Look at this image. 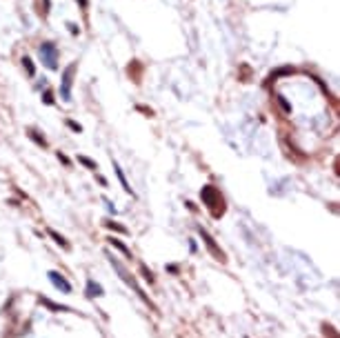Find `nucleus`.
<instances>
[{
  "label": "nucleus",
  "mask_w": 340,
  "mask_h": 338,
  "mask_svg": "<svg viewBox=\"0 0 340 338\" xmlns=\"http://www.w3.org/2000/svg\"><path fill=\"white\" fill-rule=\"evenodd\" d=\"M102 294H105V291H102L100 285L94 283V280H87V296L94 298V296H102Z\"/></svg>",
  "instance_id": "423d86ee"
},
{
  "label": "nucleus",
  "mask_w": 340,
  "mask_h": 338,
  "mask_svg": "<svg viewBox=\"0 0 340 338\" xmlns=\"http://www.w3.org/2000/svg\"><path fill=\"white\" fill-rule=\"evenodd\" d=\"M203 203L211 209V214H214V216H218V214H216V207H218V205L223 207V196H220V192L216 187L207 185V187H203Z\"/></svg>",
  "instance_id": "f257e3e1"
},
{
  "label": "nucleus",
  "mask_w": 340,
  "mask_h": 338,
  "mask_svg": "<svg viewBox=\"0 0 340 338\" xmlns=\"http://www.w3.org/2000/svg\"><path fill=\"white\" fill-rule=\"evenodd\" d=\"M67 125H69V127H71V129H74V131H80V125H76L74 120H69V122H67Z\"/></svg>",
  "instance_id": "2eb2a0df"
},
{
  "label": "nucleus",
  "mask_w": 340,
  "mask_h": 338,
  "mask_svg": "<svg viewBox=\"0 0 340 338\" xmlns=\"http://www.w3.org/2000/svg\"><path fill=\"white\" fill-rule=\"evenodd\" d=\"M49 236H51V238H54V240H56V243H58V245H60V247H65V249H67V247H69V245H67V240H65L63 236H60V234H56V232H54V229H49Z\"/></svg>",
  "instance_id": "9d476101"
},
{
  "label": "nucleus",
  "mask_w": 340,
  "mask_h": 338,
  "mask_svg": "<svg viewBox=\"0 0 340 338\" xmlns=\"http://www.w3.org/2000/svg\"><path fill=\"white\" fill-rule=\"evenodd\" d=\"M80 162H82V165H87V167H91V169H98V167H96V162H94V160H89V158H85V156H80Z\"/></svg>",
  "instance_id": "f8f14e48"
},
{
  "label": "nucleus",
  "mask_w": 340,
  "mask_h": 338,
  "mask_svg": "<svg viewBox=\"0 0 340 338\" xmlns=\"http://www.w3.org/2000/svg\"><path fill=\"white\" fill-rule=\"evenodd\" d=\"M198 232H200V236H203V240H205V245H207V249H209V252L214 254L216 258H218V260H225V252H223V249L218 247V245H216V240L211 238V234L207 232V229L198 227Z\"/></svg>",
  "instance_id": "20e7f679"
},
{
  "label": "nucleus",
  "mask_w": 340,
  "mask_h": 338,
  "mask_svg": "<svg viewBox=\"0 0 340 338\" xmlns=\"http://www.w3.org/2000/svg\"><path fill=\"white\" fill-rule=\"evenodd\" d=\"M23 63H25V67H27V74H29V76H34V65H32V60L25 58Z\"/></svg>",
  "instance_id": "ddd939ff"
},
{
  "label": "nucleus",
  "mask_w": 340,
  "mask_h": 338,
  "mask_svg": "<svg viewBox=\"0 0 340 338\" xmlns=\"http://www.w3.org/2000/svg\"><path fill=\"white\" fill-rule=\"evenodd\" d=\"M45 102H54V98H51V94L47 91V94H45Z\"/></svg>",
  "instance_id": "f3484780"
},
{
  "label": "nucleus",
  "mask_w": 340,
  "mask_h": 338,
  "mask_svg": "<svg viewBox=\"0 0 340 338\" xmlns=\"http://www.w3.org/2000/svg\"><path fill=\"white\" fill-rule=\"evenodd\" d=\"M80 5H82V7H87V0H80Z\"/></svg>",
  "instance_id": "a211bd4d"
},
{
  "label": "nucleus",
  "mask_w": 340,
  "mask_h": 338,
  "mask_svg": "<svg viewBox=\"0 0 340 338\" xmlns=\"http://www.w3.org/2000/svg\"><path fill=\"white\" fill-rule=\"evenodd\" d=\"M107 227L113 229V232H120V234H127V229L125 227H120V225H113V223H107Z\"/></svg>",
  "instance_id": "9b49d317"
},
{
  "label": "nucleus",
  "mask_w": 340,
  "mask_h": 338,
  "mask_svg": "<svg viewBox=\"0 0 340 338\" xmlns=\"http://www.w3.org/2000/svg\"><path fill=\"white\" fill-rule=\"evenodd\" d=\"M116 174H118V178H120V183H122V189H125L127 194H133V192H131V187H129V183H127V178H125V174H122L118 167H116Z\"/></svg>",
  "instance_id": "1a4fd4ad"
},
{
  "label": "nucleus",
  "mask_w": 340,
  "mask_h": 338,
  "mask_svg": "<svg viewBox=\"0 0 340 338\" xmlns=\"http://www.w3.org/2000/svg\"><path fill=\"white\" fill-rule=\"evenodd\" d=\"M140 271L145 274V280H149V283H153V274H151V271H147V267H142Z\"/></svg>",
  "instance_id": "4468645a"
},
{
  "label": "nucleus",
  "mask_w": 340,
  "mask_h": 338,
  "mask_svg": "<svg viewBox=\"0 0 340 338\" xmlns=\"http://www.w3.org/2000/svg\"><path fill=\"white\" fill-rule=\"evenodd\" d=\"M58 158H60V160H63V162H65V165H69V158H67V156H65V153H58Z\"/></svg>",
  "instance_id": "dca6fc26"
},
{
  "label": "nucleus",
  "mask_w": 340,
  "mask_h": 338,
  "mask_svg": "<svg viewBox=\"0 0 340 338\" xmlns=\"http://www.w3.org/2000/svg\"><path fill=\"white\" fill-rule=\"evenodd\" d=\"M74 71H76V65H71V67L65 69V76H63V85H60V96H63V100H71V83H74Z\"/></svg>",
  "instance_id": "7ed1b4c3"
},
{
  "label": "nucleus",
  "mask_w": 340,
  "mask_h": 338,
  "mask_svg": "<svg viewBox=\"0 0 340 338\" xmlns=\"http://www.w3.org/2000/svg\"><path fill=\"white\" fill-rule=\"evenodd\" d=\"M40 58H43V63L47 65L49 69H56L58 67V51H56V47L51 43H43L40 45Z\"/></svg>",
  "instance_id": "f03ea898"
},
{
  "label": "nucleus",
  "mask_w": 340,
  "mask_h": 338,
  "mask_svg": "<svg viewBox=\"0 0 340 338\" xmlns=\"http://www.w3.org/2000/svg\"><path fill=\"white\" fill-rule=\"evenodd\" d=\"M49 280L54 283V287L56 289H63L65 294H69L71 291V285L65 280V276L63 274H58V271H49Z\"/></svg>",
  "instance_id": "39448f33"
},
{
  "label": "nucleus",
  "mask_w": 340,
  "mask_h": 338,
  "mask_svg": "<svg viewBox=\"0 0 340 338\" xmlns=\"http://www.w3.org/2000/svg\"><path fill=\"white\" fill-rule=\"evenodd\" d=\"M109 243H111V245H113V247H116V249H118V252H122V254H125V256H127V258H131V252H129V249H127V247H125V245H122V243H120V240H118V238H109Z\"/></svg>",
  "instance_id": "0eeeda50"
},
{
  "label": "nucleus",
  "mask_w": 340,
  "mask_h": 338,
  "mask_svg": "<svg viewBox=\"0 0 340 338\" xmlns=\"http://www.w3.org/2000/svg\"><path fill=\"white\" fill-rule=\"evenodd\" d=\"M40 303L43 305H47L49 309H54V311H69V307H63V305H56V303H51V300L47 298H40Z\"/></svg>",
  "instance_id": "6e6552de"
}]
</instances>
